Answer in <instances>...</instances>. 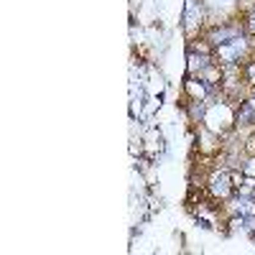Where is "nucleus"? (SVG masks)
<instances>
[{
	"label": "nucleus",
	"instance_id": "f03ea898",
	"mask_svg": "<svg viewBox=\"0 0 255 255\" xmlns=\"http://www.w3.org/2000/svg\"><path fill=\"white\" fill-rule=\"evenodd\" d=\"M248 31L255 36V8H253V13H250V18H248Z\"/></svg>",
	"mask_w": 255,
	"mask_h": 255
},
{
	"label": "nucleus",
	"instance_id": "f257e3e1",
	"mask_svg": "<svg viewBox=\"0 0 255 255\" xmlns=\"http://www.w3.org/2000/svg\"><path fill=\"white\" fill-rule=\"evenodd\" d=\"M253 108H250V105L248 102H243L240 105V113H238V125H250L253 123Z\"/></svg>",
	"mask_w": 255,
	"mask_h": 255
}]
</instances>
